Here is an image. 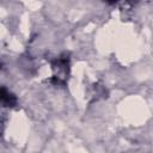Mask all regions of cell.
Listing matches in <instances>:
<instances>
[{
    "mask_svg": "<svg viewBox=\"0 0 153 153\" xmlns=\"http://www.w3.org/2000/svg\"><path fill=\"white\" fill-rule=\"evenodd\" d=\"M68 59L60 57L53 63V71H54V79L53 82L55 84H65L67 75H68Z\"/></svg>",
    "mask_w": 153,
    "mask_h": 153,
    "instance_id": "6da1fadb",
    "label": "cell"
},
{
    "mask_svg": "<svg viewBox=\"0 0 153 153\" xmlns=\"http://www.w3.org/2000/svg\"><path fill=\"white\" fill-rule=\"evenodd\" d=\"M1 100H2V104L6 106H13L17 102L16 97L13 94H11L10 92H7L5 87H2V90H1Z\"/></svg>",
    "mask_w": 153,
    "mask_h": 153,
    "instance_id": "7a4b0ae2",
    "label": "cell"
}]
</instances>
